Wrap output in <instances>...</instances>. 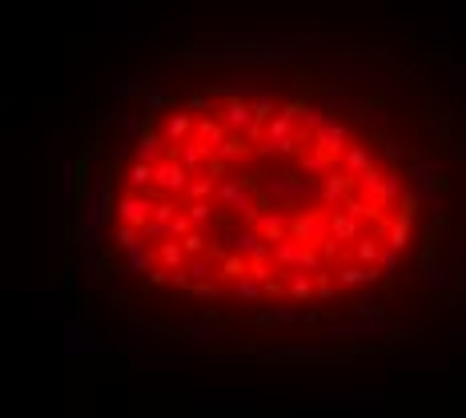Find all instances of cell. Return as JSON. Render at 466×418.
Returning a JSON list of instances; mask_svg holds the SVG:
<instances>
[{
  "mask_svg": "<svg viewBox=\"0 0 466 418\" xmlns=\"http://www.w3.org/2000/svg\"><path fill=\"white\" fill-rule=\"evenodd\" d=\"M426 286H430V290H451V270H446V265L442 262H430L426 265Z\"/></svg>",
  "mask_w": 466,
  "mask_h": 418,
  "instance_id": "cell-1",
  "label": "cell"
},
{
  "mask_svg": "<svg viewBox=\"0 0 466 418\" xmlns=\"http://www.w3.org/2000/svg\"><path fill=\"white\" fill-rule=\"evenodd\" d=\"M193 342H221V338H226V326H221V322H198V326H193Z\"/></svg>",
  "mask_w": 466,
  "mask_h": 418,
  "instance_id": "cell-2",
  "label": "cell"
},
{
  "mask_svg": "<svg viewBox=\"0 0 466 418\" xmlns=\"http://www.w3.org/2000/svg\"><path fill=\"white\" fill-rule=\"evenodd\" d=\"M65 350H69V354H77V350H89V334H85V326H77V322H72V326H69V342H65Z\"/></svg>",
  "mask_w": 466,
  "mask_h": 418,
  "instance_id": "cell-3",
  "label": "cell"
}]
</instances>
